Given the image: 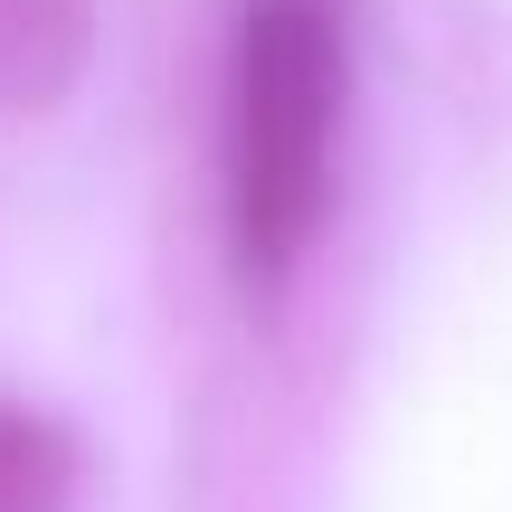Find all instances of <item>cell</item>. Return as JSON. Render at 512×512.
I'll return each mask as SVG.
<instances>
[{"mask_svg": "<svg viewBox=\"0 0 512 512\" xmlns=\"http://www.w3.org/2000/svg\"><path fill=\"white\" fill-rule=\"evenodd\" d=\"M351 38L332 0H247L228 38V124H219V200L247 285H285L332 209Z\"/></svg>", "mask_w": 512, "mask_h": 512, "instance_id": "cell-1", "label": "cell"}, {"mask_svg": "<svg viewBox=\"0 0 512 512\" xmlns=\"http://www.w3.org/2000/svg\"><path fill=\"white\" fill-rule=\"evenodd\" d=\"M76 503V446L57 418L0 399V512H67Z\"/></svg>", "mask_w": 512, "mask_h": 512, "instance_id": "cell-3", "label": "cell"}, {"mask_svg": "<svg viewBox=\"0 0 512 512\" xmlns=\"http://www.w3.org/2000/svg\"><path fill=\"white\" fill-rule=\"evenodd\" d=\"M86 57V0H0V105H57Z\"/></svg>", "mask_w": 512, "mask_h": 512, "instance_id": "cell-2", "label": "cell"}]
</instances>
